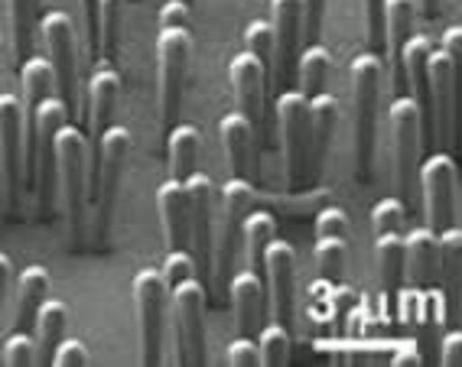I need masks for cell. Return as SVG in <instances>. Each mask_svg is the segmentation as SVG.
Returning a JSON list of instances; mask_svg holds the SVG:
<instances>
[{
	"mask_svg": "<svg viewBox=\"0 0 462 367\" xmlns=\"http://www.w3.org/2000/svg\"><path fill=\"white\" fill-rule=\"evenodd\" d=\"M160 277H163L166 289H170V286H176V283H182V280L196 277V261H192L189 247H166Z\"/></svg>",
	"mask_w": 462,
	"mask_h": 367,
	"instance_id": "41",
	"label": "cell"
},
{
	"mask_svg": "<svg viewBox=\"0 0 462 367\" xmlns=\"http://www.w3.org/2000/svg\"><path fill=\"white\" fill-rule=\"evenodd\" d=\"M417 179H420V196H423V218L427 228L443 231L453 225L456 218V163L453 156L439 150L417 166Z\"/></svg>",
	"mask_w": 462,
	"mask_h": 367,
	"instance_id": "9",
	"label": "cell"
},
{
	"mask_svg": "<svg viewBox=\"0 0 462 367\" xmlns=\"http://www.w3.org/2000/svg\"><path fill=\"white\" fill-rule=\"evenodd\" d=\"M117 98H121V75H117V69L101 66L88 82V121L95 133H101L115 121Z\"/></svg>",
	"mask_w": 462,
	"mask_h": 367,
	"instance_id": "25",
	"label": "cell"
},
{
	"mask_svg": "<svg viewBox=\"0 0 462 367\" xmlns=\"http://www.w3.org/2000/svg\"><path fill=\"white\" fill-rule=\"evenodd\" d=\"M277 237V221L271 212H248L241 221V244L248 253V270L261 273L264 270V247Z\"/></svg>",
	"mask_w": 462,
	"mask_h": 367,
	"instance_id": "31",
	"label": "cell"
},
{
	"mask_svg": "<svg viewBox=\"0 0 462 367\" xmlns=\"http://www.w3.org/2000/svg\"><path fill=\"white\" fill-rule=\"evenodd\" d=\"M0 361L10 367H30L36 364V342L30 332H20V328H14V332L4 338V344H0Z\"/></svg>",
	"mask_w": 462,
	"mask_h": 367,
	"instance_id": "38",
	"label": "cell"
},
{
	"mask_svg": "<svg viewBox=\"0 0 462 367\" xmlns=\"http://www.w3.org/2000/svg\"><path fill=\"white\" fill-rule=\"evenodd\" d=\"M456 66L453 59L443 50L430 46L427 56V85H430V121H433V140H439V147L449 143V127H453V88H456Z\"/></svg>",
	"mask_w": 462,
	"mask_h": 367,
	"instance_id": "15",
	"label": "cell"
},
{
	"mask_svg": "<svg viewBox=\"0 0 462 367\" xmlns=\"http://www.w3.org/2000/svg\"><path fill=\"white\" fill-rule=\"evenodd\" d=\"M50 296V273L40 263H30V267L20 273L17 280V312H14V328L20 332H30L36 322V309L40 302Z\"/></svg>",
	"mask_w": 462,
	"mask_h": 367,
	"instance_id": "27",
	"label": "cell"
},
{
	"mask_svg": "<svg viewBox=\"0 0 462 367\" xmlns=\"http://www.w3.org/2000/svg\"><path fill=\"white\" fill-rule=\"evenodd\" d=\"M313 257H316V270H319L322 280L338 283L346 277V261H348V244L346 237L336 234H319L313 244Z\"/></svg>",
	"mask_w": 462,
	"mask_h": 367,
	"instance_id": "34",
	"label": "cell"
},
{
	"mask_svg": "<svg viewBox=\"0 0 462 367\" xmlns=\"http://www.w3.org/2000/svg\"><path fill=\"white\" fill-rule=\"evenodd\" d=\"M192 7H186L182 0H166L160 7V26H189Z\"/></svg>",
	"mask_w": 462,
	"mask_h": 367,
	"instance_id": "47",
	"label": "cell"
},
{
	"mask_svg": "<svg viewBox=\"0 0 462 367\" xmlns=\"http://www.w3.org/2000/svg\"><path fill=\"white\" fill-rule=\"evenodd\" d=\"M182 4H186V7H192V4H196V0H182Z\"/></svg>",
	"mask_w": 462,
	"mask_h": 367,
	"instance_id": "54",
	"label": "cell"
},
{
	"mask_svg": "<svg viewBox=\"0 0 462 367\" xmlns=\"http://www.w3.org/2000/svg\"><path fill=\"white\" fill-rule=\"evenodd\" d=\"M36 4L40 0H7L14 50L23 59L30 56V46H33V36H36Z\"/></svg>",
	"mask_w": 462,
	"mask_h": 367,
	"instance_id": "35",
	"label": "cell"
},
{
	"mask_svg": "<svg viewBox=\"0 0 462 367\" xmlns=\"http://www.w3.org/2000/svg\"><path fill=\"white\" fill-rule=\"evenodd\" d=\"M189 52H192L189 26H160V33H157V101H160V127H163V133L180 121Z\"/></svg>",
	"mask_w": 462,
	"mask_h": 367,
	"instance_id": "4",
	"label": "cell"
},
{
	"mask_svg": "<svg viewBox=\"0 0 462 367\" xmlns=\"http://www.w3.org/2000/svg\"><path fill=\"white\" fill-rule=\"evenodd\" d=\"M332 72V56L322 42H306V50H300L297 56V78L300 88L306 98H313L319 91H326V82H329Z\"/></svg>",
	"mask_w": 462,
	"mask_h": 367,
	"instance_id": "30",
	"label": "cell"
},
{
	"mask_svg": "<svg viewBox=\"0 0 462 367\" xmlns=\"http://www.w3.org/2000/svg\"><path fill=\"white\" fill-rule=\"evenodd\" d=\"M439 241V263H443V289L446 309L456 316V293H459V253H462V231L456 225L437 231Z\"/></svg>",
	"mask_w": 462,
	"mask_h": 367,
	"instance_id": "33",
	"label": "cell"
},
{
	"mask_svg": "<svg viewBox=\"0 0 462 367\" xmlns=\"http://www.w3.org/2000/svg\"><path fill=\"white\" fill-rule=\"evenodd\" d=\"M430 36H407L404 46H401V75H404V85L411 88V98L420 107V117L430 127V85H427V56H430Z\"/></svg>",
	"mask_w": 462,
	"mask_h": 367,
	"instance_id": "21",
	"label": "cell"
},
{
	"mask_svg": "<svg viewBox=\"0 0 462 367\" xmlns=\"http://www.w3.org/2000/svg\"><path fill=\"white\" fill-rule=\"evenodd\" d=\"M231 75V88H235V98H238V111L251 121V127H261L264 121V75L267 69L251 56L248 50H241L238 56L231 59L228 66Z\"/></svg>",
	"mask_w": 462,
	"mask_h": 367,
	"instance_id": "17",
	"label": "cell"
},
{
	"mask_svg": "<svg viewBox=\"0 0 462 367\" xmlns=\"http://www.w3.org/2000/svg\"><path fill=\"white\" fill-rule=\"evenodd\" d=\"M157 212L166 247H189V215H186V188L182 179H166L157 188Z\"/></svg>",
	"mask_w": 462,
	"mask_h": 367,
	"instance_id": "19",
	"label": "cell"
},
{
	"mask_svg": "<svg viewBox=\"0 0 462 367\" xmlns=\"http://www.w3.org/2000/svg\"><path fill=\"white\" fill-rule=\"evenodd\" d=\"M271 30L281 82H290L297 72L300 46H303V4L300 0H271Z\"/></svg>",
	"mask_w": 462,
	"mask_h": 367,
	"instance_id": "16",
	"label": "cell"
},
{
	"mask_svg": "<svg viewBox=\"0 0 462 367\" xmlns=\"http://www.w3.org/2000/svg\"><path fill=\"white\" fill-rule=\"evenodd\" d=\"M374 270H378L388 312H394L401 299V277H404V237L374 234Z\"/></svg>",
	"mask_w": 462,
	"mask_h": 367,
	"instance_id": "23",
	"label": "cell"
},
{
	"mask_svg": "<svg viewBox=\"0 0 462 367\" xmlns=\"http://www.w3.org/2000/svg\"><path fill=\"white\" fill-rule=\"evenodd\" d=\"M228 364L231 367H257L261 364L257 342L251 338V335H238V338L228 344Z\"/></svg>",
	"mask_w": 462,
	"mask_h": 367,
	"instance_id": "45",
	"label": "cell"
},
{
	"mask_svg": "<svg viewBox=\"0 0 462 367\" xmlns=\"http://www.w3.org/2000/svg\"><path fill=\"white\" fill-rule=\"evenodd\" d=\"M82 17H85V42H88V50L98 52V0H82Z\"/></svg>",
	"mask_w": 462,
	"mask_h": 367,
	"instance_id": "48",
	"label": "cell"
},
{
	"mask_svg": "<svg viewBox=\"0 0 462 367\" xmlns=\"http://www.w3.org/2000/svg\"><path fill=\"white\" fill-rule=\"evenodd\" d=\"M381 66L378 52H362L348 66L352 85V115H356V166L358 179H368L374 166V143H378V95H381Z\"/></svg>",
	"mask_w": 462,
	"mask_h": 367,
	"instance_id": "2",
	"label": "cell"
},
{
	"mask_svg": "<svg viewBox=\"0 0 462 367\" xmlns=\"http://www.w3.org/2000/svg\"><path fill=\"white\" fill-rule=\"evenodd\" d=\"M277 121H281L287 182L297 186L300 179H306V127H310V98L303 91H283L277 98Z\"/></svg>",
	"mask_w": 462,
	"mask_h": 367,
	"instance_id": "13",
	"label": "cell"
},
{
	"mask_svg": "<svg viewBox=\"0 0 462 367\" xmlns=\"http://www.w3.org/2000/svg\"><path fill=\"white\" fill-rule=\"evenodd\" d=\"M423 10H427V17H437V14H439V0H423Z\"/></svg>",
	"mask_w": 462,
	"mask_h": 367,
	"instance_id": "52",
	"label": "cell"
},
{
	"mask_svg": "<svg viewBox=\"0 0 462 367\" xmlns=\"http://www.w3.org/2000/svg\"><path fill=\"white\" fill-rule=\"evenodd\" d=\"M413 14H417V0H384V40H388L391 66H394V88L401 95L404 75H401V46L411 36Z\"/></svg>",
	"mask_w": 462,
	"mask_h": 367,
	"instance_id": "26",
	"label": "cell"
},
{
	"mask_svg": "<svg viewBox=\"0 0 462 367\" xmlns=\"http://www.w3.org/2000/svg\"><path fill=\"white\" fill-rule=\"evenodd\" d=\"M218 137H222L225 156H228L231 176L248 179L251 170V140H254V127L241 111H228L218 117Z\"/></svg>",
	"mask_w": 462,
	"mask_h": 367,
	"instance_id": "24",
	"label": "cell"
},
{
	"mask_svg": "<svg viewBox=\"0 0 462 367\" xmlns=\"http://www.w3.org/2000/svg\"><path fill=\"white\" fill-rule=\"evenodd\" d=\"M264 280L267 293H271V309L273 322L281 326H293V293H297V253L290 241L271 237V244L264 247Z\"/></svg>",
	"mask_w": 462,
	"mask_h": 367,
	"instance_id": "14",
	"label": "cell"
},
{
	"mask_svg": "<svg viewBox=\"0 0 462 367\" xmlns=\"http://www.w3.org/2000/svg\"><path fill=\"white\" fill-rule=\"evenodd\" d=\"M182 188H186V215H189V253L196 261L199 280H208V270H212V179L206 172L192 170L186 179H182Z\"/></svg>",
	"mask_w": 462,
	"mask_h": 367,
	"instance_id": "11",
	"label": "cell"
},
{
	"mask_svg": "<svg viewBox=\"0 0 462 367\" xmlns=\"http://www.w3.org/2000/svg\"><path fill=\"white\" fill-rule=\"evenodd\" d=\"M257 354L264 367H283L290 361V328L281 322H267L257 335Z\"/></svg>",
	"mask_w": 462,
	"mask_h": 367,
	"instance_id": "36",
	"label": "cell"
},
{
	"mask_svg": "<svg viewBox=\"0 0 462 367\" xmlns=\"http://www.w3.org/2000/svg\"><path fill=\"white\" fill-rule=\"evenodd\" d=\"M439 267V241L433 228H413L404 237V270L411 277L413 289L430 286L433 273Z\"/></svg>",
	"mask_w": 462,
	"mask_h": 367,
	"instance_id": "22",
	"label": "cell"
},
{
	"mask_svg": "<svg viewBox=\"0 0 462 367\" xmlns=\"http://www.w3.org/2000/svg\"><path fill=\"white\" fill-rule=\"evenodd\" d=\"M439 361H443V364H449V367L462 364V332H459V328L446 332L443 351H439Z\"/></svg>",
	"mask_w": 462,
	"mask_h": 367,
	"instance_id": "49",
	"label": "cell"
},
{
	"mask_svg": "<svg viewBox=\"0 0 462 367\" xmlns=\"http://www.w3.org/2000/svg\"><path fill=\"white\" fill-rule=\"evenodd\" d=\"M228 299L238 322V335H254L264 316V280L254 270H231Z\"/></svg>",
	"mask_w": 462,
	"mask_h": 367,
	"instance_id": "18",
	"label": "cell"
},
{
	"mask_svg": "<svg viewBox=\"0 0 462 367\" xmlns=\"http://www.w3.org/2000/svg\"><path fill=\"white\" fill-rule=\"evenodd\" d=\"M134 309H137L141 361L143 364H160L166 335V283L160 277V270L147 267L134 277Z\"/></svg>",
	"mask_w": 462,
	"mask_h": 367,
	"instance_id": "6",
	"label": "cell"
},
{
	"mask_svg": "<svg viewBox=\"0 0 462 367\" xmlns=\"http://www.w3.org/2000/svg\"><path fill=\"white\" fill-rule=\"evenodd\" d=\"M316 237L319 234H336V237H346L348 234V218L346 212L338 208V205H326L319 215H316Z\"/></svg>",
	"mask_w": 462,
	"mask_h": 367,
	"instance_id": "44",
	"label": "cell"
},
{
	"mask_svg": "<svg viewBox=\"0 0 462 367\" xmlns=\"http://www.w3.org/2000/svg\"><path fill=\"white\" fill-rule=\"evenodd\" d=\"M338 117V101L329 91H319L310 98V127H306V163H313V172L326 163L329 153L332 127Z\"/></svg>",
	"mask_w": 462,
	"mask_h": 367,
	"instance_id": "20",
	"label": "cell"
},
{
	"mask_svg": "<svg viewBox=\"0 0 462 367\" xmlns=\"http://www.w3.org/2000/svg\"><path fill=\"white\" fill-rule=\"evenodd\" d=\"M56 192L75 241H82L88 218V140L82 127L62 124L56 131Z\"/></svg>",
	"mask_w": 462,
	"mask_h": 367,
	"instance_id": "1",
	"label": "cell"
},
{
	"mask_svg": "<svg viewBox=\"0 0 462 367\" xmlns=\"http://www.w3.org/2000/svg\"><path fill=\"white\" fill-rule=\"evenodd\" d=\"M50 364H56V367H82V364H88V348H85L79 338H62V342L56 344V351H52Z\"/></svg>",
	"mask_w": 462,
	"mask_h": 367,
	"instance_id": "43",
	"label": "cell"
},
{
	"mask_svg": "<svg viewBox=\"0 0 462 367\" xmlns=\"http://www.w3.org/2000/svg\"><path fill=\"white\" fill-rule=\"evenodd\" d=\"M23 124L33 117V111L40 107V101L46 95H52V69H50V59H40V56H26L23 59Z\"/></svg>",
	"mask_w": 462,
	"mask_h": 367,
	"instance_id": "32",
	"label": "cell"
},
{
	"mask_svg": "<svg viewBox=\"0 0 462 367\" xmlns=\"http://www.w3.org/2000/svg\"><path fill=\"white\" fill-rule=\"evenodd\" d=\"M36 358H40V364H50L52 351H56V344L66 338L69 332V309L62 299H46L40 302V309H36Z\"/></svg>",
	"mask_w": 462,
	"mask_h": 367,
	"instance_id": "28",
	"label": "cell"
},
{
	"mask_svg": "<svg viewBox=\"0 0 462 367\" xmlns=\"http://www.w3.org/2000/svg\"><path fill=\"white\" fill-rule=\"evenodd\" d=\"M245 50H248L264 69L273 66V30L267 20H251V23L245 26Z\"/></svg>",
	"mask_w": 462,
	"mask_h": 367,
	"instance_id": "39",
	"label": "cell"
},
{
	"mask_svg": "<svg viewBox=\"0 0 462 367\" xmlns=\"http://www.w3.org/2000/svg\"><path fill=\"white\" fill-rule=\"evenodd\" d=\"M127 153H131V131L121 124H107L98 133V170H95V186H91V231L95 241H105L115 221V202H117V186H121V172L127 166Z\"/></svg>",
	"mask_w": 462,
	"mask_h": 367,
	"instance_id": "3",
	"label": "cell"
},
{
	"mask_svg": "<svg viewBox=\"0 0 462 367\" xmlns=\"http://www.w3.org/2000/svg\"><path fill=\"white\" fill-rule=\"evenodd\" d=\"M10 283H14V263H10L7 253H0V306H4V299H7Z\"/></svg>",
	"mask_w": 462,
	"mask_h": 367,
	"instance_id": "51",
	"label": "cell"
},
{
	"mask_svg": "<svg viewBox=\"0 0 462 367\" xmlns=\"http://www.w3.org/2000/svg\"><path fill=\"white\" fill-rule=\"evenodd\" d=\"M121 4L125 0H98V56H117V36H121Z\"/></svg>",
	"mask_w": 462,
	"mask_h": 367,
	"instance_id": "37",
	"label": "cell"
},
{
	"mask_svg": "<svg viewBox=\"0 0 462 367\" xmlns=\"http://www.w3.org/2000/svg\"><path fill=\"white\" fill-rule=\"evenodd\" d=\"M180 364H206V286L199 277L170 286Z\"/></svg>",
	"mask_w": 462,
	"mask_h": 367,
	"instance_id": "5",
	"label": "cell"
},
{
	"mask_svg": "<svg viewBox=\"0 0 462 367\" xmlns=\"http://www.w3.org/2000/svg\"><path fill=\"white\" fill-rule=\"evenodd\" d=\"M40 36H42V42H46V52H50L52 85L59 88V101L66 105L69 115H75V85H79V75H75L72 17L62 14V10L46 14L40 23Z\"/></svg>",
	"mask_w": 462,
	"mask_h": 367,
	"instance_id": "10",
	"label": "cell"
},
{
	"mask_svg": "<svg viewBox=\"0 0 462 367\" xmlns=\"http://www.w3.org/2000/svg\"><path fill=\"white\" fill-rule=\"evenodd\" d=\"M0 172L10 208L20 205L23 188V105L17 95H0Z\"/></svg>",
	"mask_w": 462,
	"mask_h": 367,
	"instance_id": "12",
	"label": "cell"
},
{
	"mask_svg": "<svg viewBox=\"0 0 462 367\" xmlns=\"http://www.w3.org/2000/svg\"><path fill=\"white\" fill-rule=\"evenodd\" d=\"M365 33L372 52L384 46V0H365Z\"/></svg>",
	"mask_w": 462,
	"mask_h": 367,
	"instance_id": "42",
	"label": "cell"
},
{
	"mask_svg": "<svg viewBox=\"0 0 462 367\" xmlns=\"http://www.w3.org/2000/svg\"><path fill=\"white\" fill-rule=\"evenodd\" d=\"M222 237H218V244H212V257H218V261L208 270V280L215 283V289L228 283L231 267H235V257H238L241 247V221H245V215L254 205V192H251L248 179L231 176V182H225L222 188Z\"/></svg>",
	"mask_w": 462,
	"mask_h": 367,
	"instance_id": "8",
	"label": "cell"
},
{
	"mask_svg": "<svg viewBox=\"0 0 462 367\" xmlns=\"http://www.w3.org/2000/svg\"><path fill=\"white\" fill-rule=\"evenodd\" d=\"M407 208L401 198H381L372 208V231L374 234H401L404 231Z\"/></svg>",
	"mask_w": 462,
	"mask_h": 367,
	"instance_id": "40",
	"label": "cell"
},
{
	"mask_svg": "<svg viewBox=\"0 0 462 367\" xmlns=\"http://www.w3.org/2000/svg\"><path fill=\"white\" fill-rule=\"evenodd\" d=\"M199 150H202V137L192 124L176 121L166 131V160H170V179H186L199 166Z\"/></svg>",
	"mask_w": 462,
	"mask_h": 367,
	"instance_id": "29",
	"label": "cell"
},
{
	"mask_svg": "<svg viewBox=\"0 0 462 367\" xmlns=\"http://www.w3.org/2000/svg\"><path fill=\"white\" fill-rule=\"evenodd\" d=\"M303 4V40L319 42L322 17H326V0H300Z\"/></svg>",
	"mask_w": 462,
	"mask_h": 367,
	"instance_id": "46",
	"label": "cell"
},
{
	"mask_svg": "<svg viewBox=\"0 0 462 367\" xmlns=\"http://www.w3.org/2000/svg\"><path fill=\"white\" fill-rule=\"evenodd\" d=\"M439 50L453 59V62H459V56H462V30L456 23L443 30V46H439Z\"/></svg>",
	"mask_w": 462,
	"mask_h": 367,
	"instance_id": "50",
	"label": "cell"
},
{
	"mask_svg": "<svg viewBox=\"0 0 462 367\" xmlns=\"http://www.w3.org/2000/svg\"><path fill=\"white\" fill-rule=\"evenodd\" d=\"M391 131H394V172L401 186V202H411L417 166H420V140H423V117L420 107L411 95H397L391 101Z\"/></svg>",
	"mask_w": 462,
	"mask_h": 367,
	"instance_id": "7",
	"label": "cell"
},
{
	"mask_svg": "<svg viewBox=\"0 0 462 367\" xmlns=\"http://www.w3.org/2000/svg\"><path fill=\"white\" fill-rule=\"evenodd\" d=\"M0 59H4V36H0Z\"/></svg>",
	"mask_w": 462,
	"mask_h": 367,
	"instance_id": "53",
	"label": "cell"
}]
</instances>
